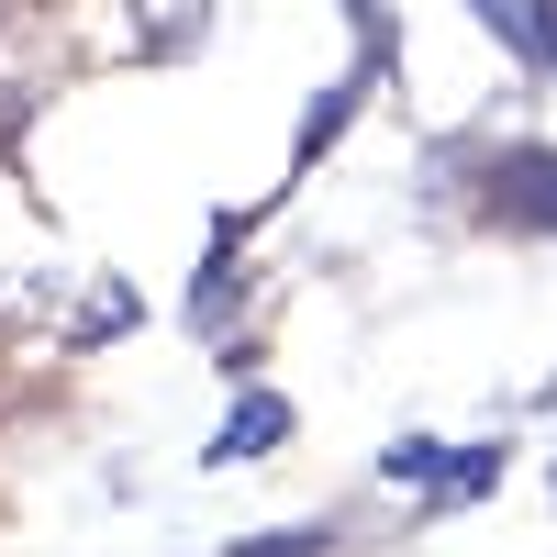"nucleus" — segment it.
<instances>
[{
	"mask_svg": "<svg viewBox=\"0 0 557 557\" xmlns=\"http://www.w3.org/2000/svg\"><path fill=\"white\" fill-rule=\"evenodd\" d=\"M380 469H391L401 491H424L435 513H457V502H480V491L502 480V446H424V435H401Z\"/></svg>",
	"mask_w": 557,
	"mask_h": 557,
	"instance_id": "nucleus-1",
	"label": "nucleus"
},
{
	"mask_svg": "<svg viewBox=\"0 0 557 557\" xmlns=\"http://www.w3.org/2000/svg\"><path fill=\"white\" fill-rule=\"evenodd\" d=\"M491 212L557 235V146H502V168H491Z\"/></svg>",
	"mask_w": 557,
	"mask_h": 557,
	"instance_id": "nucleus-2",
	"label": "nucleus"
},
{
	"mask_svg": "<svg viewBox=\"0 0 557 557\" xmlns=\"http://www.w3.org/2000/svg\"><path fill=\"white\" fill-rule=\"evenodd\" d=\"M278 435H290V401H278V391H246V401H235V424H223L201 457H212V469H235V457H268Z\"/></svg>",
	"mask_w": 557,
	"mask_h": 557,
	"instance_id": "nucleus-3",
	"label": "nucleus"
},
{
	"mask_svg": "<svg viewBox=\"0 0 557 557\" xmlns=\"http://www.w3.org/2000/svg\"><path fill=\"white\" fill-rule=\"evenodd\" d=\"M201 23H212V0H134V45L146 57H190Z\"/></svg>",
	"mask_w": 557,
	"mask_h": 557,
	"instance_id": "nucleus-4",
	"label": "nucleus"
},
{
	"mask_svg": "<svg viewBox=\"0 0 557 557\" xmlns=\"http://www.w3.org/2000/svg\"><path fill=\"white\" fill-rule=\"evenodd\" d=\"M134 312H146V301H134L123 278H101V290L78 301V346H112V335H134Z\"/></svg>",
	"mask_w": 557,
	"mask_h": 557,
	"instance_id": "nucleus-5",
	"label": "nucleus"
},
{
	"mask_svg": "<svg viewBox=\"0 0 557 557\" xmlns=\"http://www.w3.org/2000/svg\"><path fill=\"white\" fill-rule=\"evenodd\" d=\"M34 89H45V78L23 67V34H12V23H0V134H12V123L34 112Z\"/></svg>",
	"mask_w": 557,
	"mask_h": 557,
	"instance_id": "nucleus-6",
	"label": "nucleus"
},
{
	"mask_svg": "<svg viewBox=\"0 0 557 557\" xmlns=\"http://www.w3.org/2000/svg\"><path fill=\"white\" fill-rule=\"evenodd\" d=\"M469 12H480L502 45H513V57H535V12H524V0H469Z\"/></svg>",
	"mask_w": 557,
	"mask_h": 557,
	"instance_id": "nucleus-7",
	"label": "nucleus"
},
{
	"mask_svg": "<svg viewBox=\"0 0 557 557\" xmlns=\"http://www.w3.org/2000/svg\"><path fill=\"white\" fill-rule=\"evenodd\" d=\"M335 123H346V89H323V101H312V123H301V157H290V168H312L323 146H335Z\"/></svg>",
	"mask_w": 557,
	"mask_h": 557,
	"instance_id": "nucleus-8",
	"label": "nucleus"
},
{
	"mask_svg": "<svg viewBox=\"0 0 557 557\" xmlns=\"http://www.w3.org/2000/svg\"><path fill=\"white\" fill-rule=\"evenodd\" d=\"M235 557H323V535H246Z\"/></svg>",
	"mask_w": 557,
	"mask_h": 557,
	"instance_id": "nucleus-9",
	"label": "nucleus"
},
{
	"mask_svg": "<svg viewBox=\"0 0 557 557\" xmlns=\"http://www.w3.org/2000/svg\"><path fill=\"white\" fill-rule=\"evenodd\" d=\"M535 67H557V0H535Z\"/></svg>",
	"mask_w": 557,
	"mask_h": 557,
	"instance_id": "nucleus-10",
	"label": "nucleus"
},
{
	"mask_svg": "<svg viewBox=\"0 0 557 557\" xmlns=\"http://www.w3.org/2000/svg\"><path fill=\"white\" fill-rule=\"evenodd\" d=\"M546 491H557V469H546Z\"/></svg>",
	"mask_w": 557,
	"mask_h": 557,
	"instance_id": "nucleus-11",
	"label": "nucleus"
}]
</instances>
